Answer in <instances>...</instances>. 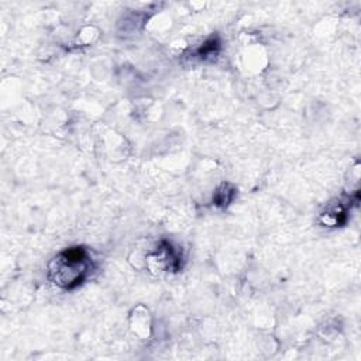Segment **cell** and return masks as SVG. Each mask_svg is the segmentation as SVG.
Wrapping results in <instances>:
<instances>
[{"mask_svg":"<svg viewBox=\"0 0 361 361\" xmlns=\"http://www.w3.org/2000/svg\"><path fill=\"white\" fill-rule=\"evenodd\" d=\"M92 269V259L83 247H71L59 252L48 268L49 279L62 289H73Z\"/></svg>","mask_w":361,"mask_h":361,"instance_id":"1","label":"cell"},{"mask_svg":"<svg viewBox=\"0 0 361 361\" xmlns=\"http://www.w3.org/2000/svg\"><path fill=\"white\" fill-rule=\"evenodd\" d=\"M217 48H219V42H217L216 39H210V41L204 42L203 47L199 49V55H200L202 58H206V56H209V55L216 54V49H217Z\"/></svg>","mask_w":361,"mask_h":361,"instance_id":"2","label":"cell"}]
</instances>
